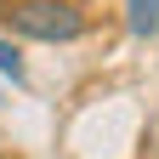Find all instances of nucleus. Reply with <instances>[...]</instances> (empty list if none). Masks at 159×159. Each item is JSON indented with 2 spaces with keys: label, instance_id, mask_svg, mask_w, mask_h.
<instances>
[{
  "label": "nucleus",
  "instance_id": "f257e3e1",
  "mask_svg": "<svg viewBox=\"0 0 159 159\" xmlns=\"http://www.w3.org/2000/svg\"><path fill=\"white\" fill-rule=\"evenodd\" d=\"M0 17L11 23V34L46 40V46H68V40L85 34V11H80L74 0H11Z\"/></svg>",
  "mask_w": 159,
  "mask_h": 159
},
{
  "label": "nucleus",
  "instance_id": "f03ea898",
  "mask_svg": "<svg viewBox=\"0 0 159 159\" xmlns=\"http://www.w3.org/2000/svg\"><path fill=\"white\" fill-rule=\"evenodd\" d=\"M125 29L136 40H153L159 34V0H125Z\"/></svg>",
  "mask_w": 159,
  "mask_h": 159
},
{
  "label": "nucleus",
  "instance_id": "7ed1b4c3",
  "mask_svg": "<svg viewBox=\"0 0 159 159\" xmlns=\"http://www.w3.org/2000/svg\"><path fill=\"white\" fill-rule=\"evenodd\" d=\"M0 80H11V85H29V68H23V51H17L11 40H0Z\"/></svg>",
  "mask_w": 159,
  "mask_h": 159
},
{
  "label": "nucleus",
  "instance_id": "20e7f679",
  "mask_svg": "<svg viewBox=\"0 0 159 159\" xmlns=\"http://www.w3.org/2000/svg\"><path fill=\"white\" fill-rule=\"evenodd\" d=\"M0 11H6V0H0Z\"/></svg>",
  "mask_w": 159,
  "mask_h": 159
},
{
  "label": "nucleus",
  "instance_id": "39448f33",
  "mask_svg": "<svg viewBox=\"0 0 159 159\" xmlns=\"http://www.w3.org/2000/svg\"><path fill=\"white\" fill-rule=\"evenodd\" d=\"M0 97H6V91H0Z\"/></svg>",
  "mask_w": 159,
  "mask_h": 159
},
{
  "label": "nucleus",
  "instance_id": "423d86ee",
  "mask_svg": "<svg viewBox=\"0 0 159 159\" xmlns=\"http://www.w3.org/2000/svg\"><path fill=\"white\" fill-rule=\"evenodd\" d=\"M0 159H6V153H0Z\"/></svg>",
  "mask_w": 159,
  "mask_h": 159
}]
</instances>
